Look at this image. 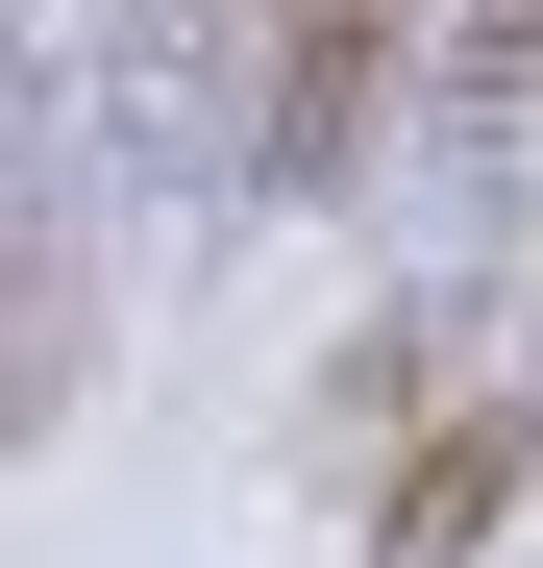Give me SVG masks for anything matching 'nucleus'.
Returning <instances> with one entry per match:
<instances>
[{
	"instance_id": "1",
	"label": "nucleus",
	"mask_w": 543,
	"mask_h": 568,
	"mask_svg": "<svg viewBox=\"0 0 543 568\" xmlns=\"http://www.w3.org/2000/svg\"><path fill=\"white\" fill-rule=\"evenodd\" d=\"M444 50V0H247V149L297 173H371V124H396V74Z\"/></svg>"
},
{
	"instance_id": "2",
	"label": "nucleus",
	"mask_w": 543,
	"mask_h": 568,
	"mask_svg": "<svg viewBox=\"0 0 543 568\" xmlns=\"http://www.w3.org/2000/svg\"><path fill=\"white\" fill-rule=\"evenodd\" d=\"M519 469H543V420H519V396H444V420L371 469V568H470V544L519 519Z\"/></svg>"
},
{
	"instance_id": "3",
	"label": "nucleus",
	"mask_w": 543,
	"mask_h": 568,
	"mask_svg": "<svg viewBox=\"0 0 543 568\" xmlns=\"http://www.w3.org/2000/svg\"><path fill=\"white\" fill-rule=\"evenodd\" d=\"M444 100L494 149H543V0H444Z\"/></svg>"
}]
</instances>
